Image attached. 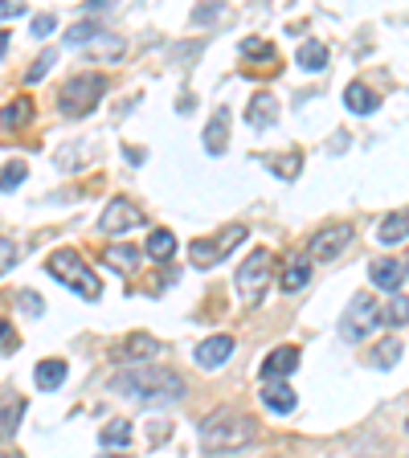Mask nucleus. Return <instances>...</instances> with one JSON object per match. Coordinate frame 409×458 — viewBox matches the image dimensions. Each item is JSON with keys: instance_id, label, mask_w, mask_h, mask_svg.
I'll return each mask as SVG.
<instances>
[{"instance_id": "nucleus-3", "label": "nucleus", "mask_w": 409, "mask_h": 458, "mask_svg": "<svg viewBox=\"0 0 409 458\" xmlns=\"http://www.w3.org/2000/svg\"><path fill=\"white\" fill-rule=\"evenodd\" d=\"M46 270L57 278V283H66L78 299H86V303H98V299H103V283H98V275L82 262L78 250H54Z\"/></svg>"}, {"instance_id": "nucleus-37", "label": "nucleus", "mask_w": 409, "mask_h": 458, "mask_svg": "<svg viewBox=\"0 0 409 458\" xmlns=\"http://www.w3.org/2000/svg\"><path fill=\"white\" fill-rule=\"evenodd\" d=\"M0 352H17V332L0 319Z\"/></svg>"}, {"instance_id": "nucleus-40", "label": "nucleus", "mask_w": 409, "mask_h": 458, "mask_svg": "<svg viewBox=\"0 0 409 458\" xmlns=\"http://www.w3.org/2000/svg\"><path fill=\"white\" fill-rule=\"evenodd\" d=\"M111 4H115V0H86V9H90V13H103V9H111Z\"/></svg>"}, {"instance_id": "nucleus-34", "label": "nucleus", "mask_w": 409, "mask_h": 458, "mask_svg": "<svg viewBox=\"0 0 409 458\" xmlns=\"http://www.w3.org/2000/svg\"><path fill=\"white\" fill-rule=\"evenodd\" d=\"M17 307H21L25 315H41V311H46V303H41L38 291H21V295H17Z\"/></svg>"}, {"instance_id": "nucleus-6", "label": "nucleus", "mask_w": 409, "mask_h": 458, "mask_svg": "<svg viewBox=\"0 0 409 458\" xmlns=\"http://www.w3.org/2000/svg\"><path fill=\"white\" fill-rule=\"evenodd\" d=\"M381 319H385V311H381V303L369 295V291H361V295L348 303V311H344V319H340V335L348 344H361V340H369L377 327H381Z\"/></svg>"}, {"instance_id": "nucleus-8", "label": "nucleus", "mask_w": 409, "mask_h": 458, "mask_svg": "<svg viewBox=\"0 0 409 458\" xmlns=\"http://www.w3.org/2000/svg\"><path fill=\"white\" fill-rule=\"evenodd\" d=\"M135 225H143V209L127 197L107 200V209L98 213V233H132Z\"/></svg>"}, {"instance_id": "nucleus-28", "label": "nucleus", "mask_w": 409, "mask_h": 458, "mask_svg": "<svg viewBox=\"0 0 409 458\" xmlns=\"http://www.w3.org/2000/svg\"><path fill=\"white\" fill-rule=\"evenodd\" d=\"M267 164L275 168V176H283V181H295L303 156H299V152H283V156H267Z\"/></svg>"}, {"instance_id": "nucleus-21", "label": "nucleus", "mask_w": 409, "mask_h": 458, "mask_svg": "<svg viewBox=\"0 0 409 458\" xmlns=\"http://www.w3.org/2000/svg\"><path fill=\"white\" fill-rule=\"evenodd\" d=\"M226 135H229V111H217L209 119V127H205V152H213V156H221L226 152Z\"/></svg>"}, {"instance_id": "nucleus-29", "label": "nucleus", "mask_w": 409, "mask_h": 458, "mask_svg": "<svg viewBox=\"0 0 409 458\" xmlns=\"http://www.w3.org/2000/svg\"><path fill=\"white\" fill-rule=\"evenodd\" d=\"M90 38H98V25H95V21H78V25L66 29V46L86 49V46H90Z\"/></svg>"}, {"instance_id": "nucleus-17", "label": "nucleus", "mask_w": 409, "mask_h": 458, "mask_svg": "<svg viewBox=\"0 0 409 458\" xmlns=\"http://www.w3.org/2000/svg\"><path fill=\"white\" fill-rule=\"evenodd\" d=\"M82 54L98 57V62H119V57L127 54V46H124V38H115V33H98V41H90Z\"/></svg>"}, {"instance_id": "nucleus-9", "label": "nucleus", "mask_w": 409, "mask_h": 458, "mask_svg": "<svg viewBox=\"0 0 409 458\" xmlns=\"http://www.w3.org/2000/svg\"><path fill=\"white\" fill-rule=\"evenodd\" d=\"M348 242H353V225H348V221L324 225V229H320V233L311 238V246H307V258H315V262H332V258L340 254Z\"/></svg>"}, {"instance_id": "nucleus-10", "label": "nucleus", "mask_w": 409, "mask_h": 458, "mask_svg": "<svg viewBox=\"0 0 409 458\" xmlns=\"http://www.w3.org/2000/svg\"><path fill=\"white\" fill-rule=\"evenodd\" d=\"M234 348H238L234 335H209V340L197 344V364L200 369H221V364L234 356Z\"/></svg>"}, {"instance_id": "nucleus-18", "label": "nucleus", "mask_w": 409, "mask_h": 458, "mask_svg": "<svg viewBox=\"0 0 409 458\" xmlns=\"http://www.w3.org/2000/svg\"><path fill=\"white\" fill-rule=\"evenodd\" d=\"M29 119H33V98L29 95H17V98H9V103L0 106V123L4 127H25Z\"/></svg>"}, {"instance_id": "nucleus-32", "label": "nucleus", "mask_w": 409, "mask_h": 458, "mask_svg": "<svg viewBox=\"0 0 409 458\" xmlns=\"http://www.w3.org/2000/svg\"><path fill=\"white\" fill-rule=\"evenodd\" d=\"M160 344L152 340V335H143V332H135L132 340H127V356H132V364H135V356H148V352H156Z\"/></svg>"}, {"instance_id": "nucleus-20", "label": "nucleus", "mask_w": 409, "mask_h": 458, "mask_svg": "<svg viewBox=\"0 0 409 458\" xmlns=\"http://www.w3.org/2000/svg\"><path fill=\"white\" fill-rule=\"evenodd\" d=\"M103 262H107V267H115L119 275H132V270L140 267V250H135V246H119V242H115V246L103 250Z\"/></svg>"}, {"instance_id": "nucleus-42", "label": "nucleus", "mask_w": 409, "mask_h": 458, "mask_svg": "<svg viewBox=\"0 0 409 458\" xmlns=\"http://www.w3.org/2000/svg\"><path fill=\"white\" fill-rule=\"evenodd\" d=\"M0 458H25V454H17V450H4V454H0Z\"/></svg>"}, {"instance_id": "nucleus-1", "label": "nucleus", "mask_w": 409, "mask_h": 458, "mask_svg": "<svg viewBox=\"0 0 409 458\" xmlns=\"http://www.w3.org/2000/svg\"><path fill=\"white\" fill-rule=\"evenodd\" d=\"M111 389L127 401H140V405H160V401L184 397V377L164 369V364H132L115 377Z\"/></svg>"}, {"instance_id": "nucleus-23", "label": "nucleus", "mask_w": 409, "mask_h": 458, "mask_svg": "<svg viewBox=\"0 0 409 458\" xmlns=\"http://www.w3.org/2000/svg\"><path fill=\"white\" fill-rule=\"evenodd\" d=\"M377 238H381L385 246H393V242H405V238H409V213H405V209L389 213V217L377 225Z\"/></svg>"}, {"instance_id": "nucleus-2", "label": "nucleus", "mask_w": 409, "mask_h": 458, "mask_svg": "<svg viewBox=\"0 0 409 458\" xmlns=\"http://www.w3.org/2000/svg\"><path fill=\"white\" fill-rule=\"evenodd\" d=\"M258 438V421L242 410H217L213 418H205L200 426V446L209 454H229V450H242Z\"/></svg>"}, {"instance_id": "nucleus-35", "label": "nucleus", "mask_w": 409, "mask_h": 458, "mask_svg": "<svg viewBox=\"0 0 409 458\" xmlns=\"http://www.w3.org/2000/svg\"><path fill=\"white\" fill-rule=\"evenodd\" d=\"M54 13H38V17H33V38H49V33H54Z\"/></svg>"}, {"instance_id": "nucleus-19", "label": "nucleus", "mask_w": 409, "mask_h": 458, "mask_svg": "<svg viewBox=\"0 0 409 458\" xmlns=\"http://www.w3.org/2000/svg\"><path fill=\"white\" fill-rule=\"evenodd\" d=\"M98 442H103L107 450H124V446H132V421L111 418L103 429H98Z\"/></svg>"}, {"instance_id": "nucleus-43", "label": "nucleus", "mask_w": 409, "mask_h": 458, "mask_svg": "<svg viewBox=\"0 0 409 458\" xmlns=\"http://www.w3.org/2000/svg\"><path fill=\"white\" fill-rule=\"evenodd\" d=\"M405 278H409V258H405Z\"/></svg>"}, {"instance_id": "nucleus-24", "label": "nucleus", "mask_w": 409, "mask_h": 458, "mask_svg": "<svg viewBox=\"0 0 409 458\" xmlns=\"http://www.w3.org/2000/svg\"><path fill=\"white\" fill-rule=\"evenodd\" d=\"M33 381H38V389H57V385L66 381V360H57V356H49V360L38 364V372H33Z\"/></svg>"}, {"instance_id": "nucleus-22", "label": "nucleus", "mask_w": 409, "mask_h": 458, "mask_svg": "<svg viewBox=\"0 0 409 458\" xmlns=\"http://www.w3.org/2000/svg\"><path fill=\"white\" fill-rule=\"evenodd\" d=\"M25 418V397H4L0 401V438H13Z\"/></svg>"}, {"instance_id": "nucleus-15", "label": "nucleus", "mask_w": 409, "mask_h": 458, "mask_svg": "<svg viewBox=\"0 0 409 458\" xmlns=\"http://www.w3.org/2000/svg\"><path fill=\"white\" fill-rule=\"evenodd\" d=\"M307 278H311V258L299 254V258H291V262L283 267V278H278V286H283L286 295H295V291H303V286H307Z\"/></svg>"}, {"instance_id": "nucleus-31", "label": "nucleus", "mask_w": 409, "mask_h": 458, "mask_svg": "<svg viewBox=\"0 0 409 458\" xmlns=\"http://www.w3.org/2000/svg\"><path fill=\"white\" fill-rule=\"evenodd\" d=\"M25 164H21V160H13V164H4V172H0V192H13V189H17V184L21 181H25Z\"/></svg>"}, {"instance_id": "nucleus-16", "label": "nucleus", "mask_w": 409, "mask_h": 458, "mask_svg": "<svg viewBox=\"0 0 409 458\" xmlns=\"http://www.w3.org/2000/svg\"><path fill=\"white\" fill-rule=\"evenodd\" d=\"M377 103H381V98H377V90H372V86H364V82H348V90H344V106H348V111H356V114H372V111H377Z\"/></svg>"}, {"instance_id": "nucleus-26", "label": "nucleus", "mask_w": 409, "mask_h": 458, "mask_svg": "<svg viewBox=\"0 0 409 458\" xmlns=\"http://www.w3.org/2000/svg\"><path fill=\"white\" fill-rule=\"evenodd\" d=\"M397 360H401V340L397 335H385V340L372 348V356H369V364H377V369H393Z\"/></svg>"}, {"instance_id": "nucleus-12", "label": "nucleus", "mask_w": 409, "mask_h": 458, "mask_svg": "<svg viewBox=\"0 0 409 458\" xmlns=\"http://www.w3.org/2000/svg\"><path fill=\"white\" fill-rule=\"evenodd\" d=\"M369 278L372 286H381V291H393L397 295V286L405 283V262H397V258H377L369 267Z\"/></svg>"}, {"instance_id": "nucleus-38", "label": "nucleus", "mask_w": 409, "mask_h": 458, "mask_svg": "<svg viewBox=\"0 0 409 458\" xmlns=\"http://www.w3.org/2000/svg\"><path fill=\"white\" fill-rule=\"evenodd\" d=\"M221 13H226L221 4H209V9H197V13H192V25H209V21H217Z\"/></svg>"}, {"instance_id": "nucleus-41", "label": "nucleus", "mask_w": 409, "mask_h": 458, "mask_svg": "<svg viewBox=\"0 0 409 458\" xmlns=\"http://www.w3.org/2000/svg\"><path fill=\"white\" fill-rule=\"evenodd\" d=\"M4 49H9V33L0 29V57H4Z\"/></svg>"}, {"instance_id": "nucleus-25", "label": "nucleus", "mask_w": 409, "mask_h": 458, "mask_svg": "<svg viewBox=\"0 0 409 458\" xmlns=\"http://www.w3.org/2000/svg\"><path fill=\"white\" fill-rule=\"evenodd\" d=\"M295 62L303 70H328V46H324V41H315V38L303 41V46L295 49Z\"/></svg>"}, {"instance_id": "nucleus-11", "label": "nucleus", "mask_w": 409, "mask_h": 458, "mask_svg": "<svg viewBox=\"0 0 409 458\" xmlns=\"http://www.w3.org/2000/svg\"><path fill=\"white\" fill-rule=\"evenodd\" d=\"M299 369V348L295 344H283L262 360V381H286L291 372Z\"/></svg>"}, {"instance_id": "nucleus-44", "label": "nucleus", "mask_w": 409, "mask_h": 458, "mask_svg": "<svg viewBox=\"0 0 409 458\" xmlns=\"http://www.w3.org/2000/svg\"><path fill=\"white\" fill-rule=\"evenodd\" d=\"M103 458H124V454H103Z\"/></svg>"}, {"instance_id": "nucleus-27", "label": "nucleus", "mask_w": 409, "mask_h": 458, "mask_svg": "<svg viewBox=\"0 0 409 458\" xmlns=\"http://www.w3.org/2000/svg\"><path fill=\"white\" fill-rule=\"evenodd\" d=\"M148 254H152L156 262H168V258L176 254V233H172V229H156L152 238H148Z\"/></svg>"}, {"instance_id": "nucleus-4", "label": "nucleus", "mask_w": 409, "mask_h": 458, "mask_svg": "<svg viewBox=\"0 0 409 458\" xmlns=\"http://www.w3.org/2000/svg\"><path fill=\"white\" fill-rule=\"evenodd\" d=\"M270 283H275V254H270L267 246H258L254 254L246 258L238 267V275H234V286H238V295L246 307H258L262 299H267Z\"/></svg>"}, {"instance_id": "nucleus-5", "label": "nucleus", "mask_w": 409, "mask_h": 458, "mask_svg": "<svg viewBox=\"0 0 409 458\" xmlns=\"http://www.w3.org/2000/svg\"><path fill=\"white\" fill-rule=\"evenodd\" d=\"M107 90V78L103 74H74L62 82V90H57V111L66 114V119H82V114H90L98 106V98H103Z\"/></svg>"}, {"instance_id": "nucleus-33", "label": "nucleus", "mask_w": 409, "mask_h": 458, "mask_svg": "<svg viewBox=\"0 0 409 458\" xmlns=\"http://www.w3.org/2000/svg\"><path fill=\"white\" fill-rule=\"evenodd\" d=\"M54 66V49H46V54L38 57V62H33V66L25 70V82H41V78H46V70Z\"/></svg>"}, {"instance_id": "nucleus-36", "label": "nucleus", "mask_w": 409, "mask_h": 458, "mask_svg": "<svg viewBox=\"0 0 409 458\" xmlns=\"http://www.w3.org/2000/svg\"><path fill=\"white\" fill-rule=\"evenodd\" d=\"M13 262H17V246H13L9 238H0V275L13 270Z\"/></svg>"}, {"instance_id": "nucleus-13", "label": "nucleus", "mask_w": 409, "mask_h": 458, "mask_svg": "<svg viewBox=\"0 0 409 458\" xmlns=\"http://www.w3.org/2000/svg\"><path fill=\"white\" fill-rule=\"evenodd\" d=\"M262 405L275 413H291L295 410V389L286 381H262Z\"/></svg>"}, {"instance_id": "nucleus-30", "label": "nucleus", "mask_w": 409, "mask_h": 458, "mask_svg": "<svg viewBox=\"0 0 409 458\" xmlns=\"http://www.w3.org/2000/svg\"><path fill=\"white\" fill-rule=\"evenodd\" d=\"M385 319H389L393 327H405L409 324V299L405 295H393L389 307H385Z\"/></svg>"}, {"instance_id": "nucleus-39", "label": "nucleus", "mask_w": 409, "mask_h": 458, "mask_svg": "<svg viewBox=\"0 0 409 458\" xmlns=\"http://www.w3.org/2000/svg\"><path fill=\"white\" fill-rule=\"evenodd\" d=\"M21 13H25V4H21V0H4V4H0V17H4V21L21 17Z\"/></svg>"}, {"instance_id": "nucleus-14", "label": "nucleus", "mask_w": 409, "mask_h": 458, "mask_svg": "<svg viewBox=\"0 0 409 458\" xmlns=\"http://www.w3.org/2000/svg\"><path fill=\"white\" fill-rule=\"evenodd\" d=\"M246 123L258 127V131H262V127H275L278 123V103L270 95H254L250 106H246Z\"/></svg>"}, {"instance_id": "nucleus-45", "label": "nucleus", "mask_w": 409, "mask_h": 458, "mask_svg": "<svg viewBox=\"0 0 409 458\" xmlns=\"http://www.w3.org/2000/svg\"><path fill=\"white\" fill-rule=\"evenodd\" d=\"M405 434H409V418H405Z\"/></svg>"}, {"instance_id": "nucleus-7", "label": "nucleus", "mask_w": 409, "mask_h": 458, "mask_svg": "<svg viewBox=\"0 0 409 458\" xmlns=\"http://www.w3.org/2000/svg\"><path fill=\"white\" fill-rule=\"evenodd\" d=\"M242 242H246V225H226V229H217V238H197L189 246L192 267H217L221 258L234 246H242Z\"/></svg>"}]
</instances>
